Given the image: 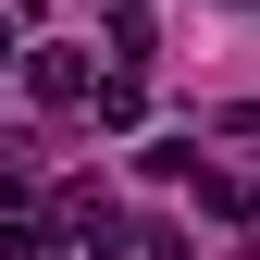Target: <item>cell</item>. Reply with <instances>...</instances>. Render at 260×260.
I'll use <instances>...</instances> for the list:
<instances>
[{"instance_id":"7a4b0ae2","label":"cell","mask_w":260,"mask_h":260,"mask_svg":"<svg viewBox=\"0 0 260 260\" xmlns=\"http://www.w3.org/2000/svg\"><path fill=\"white\" fill-rule=\"evenodd\" d=\"M0 62H25V50H13V13H0Z\"/></svg>"},{"instance_id":"6da1fadb","label":"cell","mask_w":260,"mask_h":260,"mask_svg":"<svg viewBox=\"0 0 260 260\" xmlns=\"http://www.w3.org/2000/svg\"><path fill=\"white\" fill-rule=\"evenodd\" d=\"M25 87H38V100H100V87H87V62H75V50H38V62H25Z\"/></svg>"}]
</instances>
